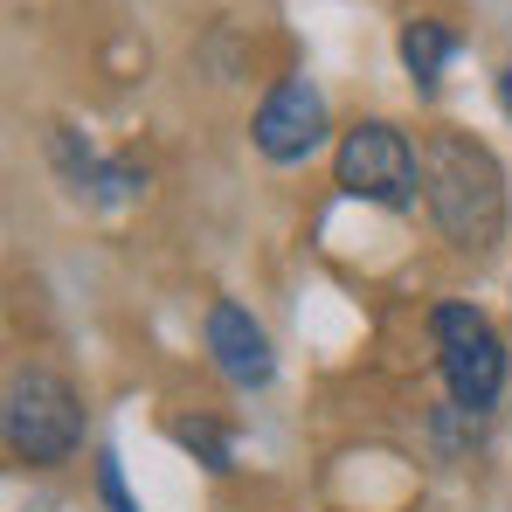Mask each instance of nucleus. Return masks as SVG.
I'll use <instances>...</instances> for the list:
<instances>
[{"label":"nucleus","mask_w":512,"mask_h":512,"mask_svg":"<svg viewBox=\"0 0 512 512\" xmlns=\"http://www.w3.org/2000/svg\"><path fill=\"white\" fill-rule=\"evenodd\" d=\"M423 208L457 256H492L506 236V167H499V153L464 125H436L423 139Z\"/></svg>","instance_id":"obj_1"},{"label":"nucleus","mask_w":512,"mask_h":512,"mask_svg":"<svg viewBox=\"0 0 512 512\" xmlns=\"http://www.w3.org/2000/svg\"><path fill=\"white\" fill-rule=\"evenodd\" d=\"M0 436H7V457L21 471H63L84 450L90 409H84V395L70 388V374H56V367H14L7 409H0Z\"/></svg>","instance_id":"obj_2"},{"label":"nucleus","mask_w":512,"mask_h":512,"mask_svg":"<svg viewBox=\"0 0 512 512\" xmlns=\"http://www.w3.org/2000/svg\"><path fill=\"white\" fill-rule=\"evenodd\" d=\"M333 187L346 201L416 215V201H423V146H409V132L388 125V118H360L333 146Z\"/></svg>","instance_id":"obj_3"},{"label":"nucleus","mask_w":512,"mask_h":512,"mask_svg":"<svg viewBox=\"0 0 512 512\" xmlns=\"http://www.w3.org/2000/svg\"><path fill=\"white\" fill-rule=\"evenodd\" d=\"M429 340H436V374H443V388H450L457 409L485 416L506 395V367H512L506 340L492 333V319L478 305H464V298L429 305Z\"/></svg>","instance_id":"obj_4"},{"label":"nucleus","mask_w":512,"mask_h":512,"mask_svg":"<svg viewBox=\"0 0 512 512\" xmlns=\"http://www.w3.org/2000/svg\"><path fill=\"white\" fill-rule=\"evenodd\" d=\"M326 132H333V118H326V90L312 84V77H277V84L263 90L256 118H250V146L270 160V167H298V160H312V153L326 146Z\"/></svg>","instance_id":"obj_5"},{"label":"nucleus","mask_w":512,"mask_h":512,"mask_svg":"<svg viewBox=\"0 0 512 512\" xmlns=\"http://www.w3.org/2000/svg\"><path fill=\"white\" fill-rule=\"evenodd\" d=\"M201 346H208V360H215V374L229 388H270V374H277L270 333L256 326L250 305H236V298H215L201 312Z\"/></svg>","instance_id":"obj_6"},{"label":"nucleus","mask_w":512,"mask_h":512,"mask_svg":"<svg viewBox=\"0 0 512 512\" xmlns=\"http://www.w3.org/2000/svg\"><path fill=\"white\" fill-rule=\"evenodd\" d=\"M49 167L70 180V194H84L97 208H118L146 187V167L139 160H104L77 125H49Z\"/></svg>","instance_id":"obj_7"},{"label":"nucleus","mask_w":512,"mask_h":512,"mask_svg":"<svg viewBox=\"0 0 512 512\" xmlns=\"http://www.w3.org/2000/svg\"><path fill=\"white\" fill-rule=\"evenodd\" d=\"M402 70H409V84L423 90V97H436V84H443V70H450V56H457V28L450 21H436V14H416V21H402Z\"/></svg>","instance_id":"obj_8"},{"label":"nucleus","mask_w":512,"mask_h":512,"mask_svg":"<svg viewBox=\"0 0 512 512\" xmlns=\"http://www.w3.org/2000/svg\"><path fill=\"white\" fill-rule=\"evenodd\" d=\"M167 436L194 457V464H208L215 478H229V471H236V436H229L222 423H208V416H173Z\"/></svg>","instance_id":"obj_9"},{"label":"nucleus","mask_w":512,"mask_h":512,"mask_svg":"<svg viewBox=\"0 0 512 512\" xmlns=\"http://www.w3.org/2000/svg\"><path fill=\"white\" fill-rule=\"evenodd\" d=\"M97 499H104L111 512H139V499L125 492V464H118L111 450H97Z\"/></svg>","instance_id":"obj_10"},{"label":"nucleus","mask_w":512,"mask_h":512,"mask_svg":"<svg viewBox=\"0 0 512 512\" xmlns=\"http://www.w3.org/2000/svg\"><path fill=\"white\" fill-rule=\"evenodd\" d=\"M492 84H499V111H506V118H512V63H506V70H499V77H492Z\"/></svg>","instance_id":"obj_11"}]
</instances>
